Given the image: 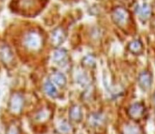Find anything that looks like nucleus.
Masks as SVG:
<instances>
[{
    "label": "nucleus",
    "mask_w": 155,
    "mask_h": 134,
    "mask_svg": "<svg viewBox=\"0 0 155 134\" xmlns=\"http://www.w3.org/2000/svg\"><path fill=\"white\" fill-rule=\"evenodd\" d=\"M45 90L48 96L51 97H55L57 96V90L53 83L50 81H48L47 83L45 84Z\"/></svg>",
    "instance_id": "obj_10"
},
{
    "label": "nucleus",
    "mask_w": 155,
    "mask_h": 134,
    "mask_svg": "<svg viewBox=\"0 0 155 134\" xmlns=\"http://www.w3.org/2000/svg\"><path fill=\"white\" fill-rule=\"evenodd\" d=\"M65 40V33L61 29H57L54 31L52 35V43L53 45L58 46Z\"/></svg>",
    "instance_id": "obj_6"
},
{
    "label": "nucleus",
    "mask_w": 155,
    "mask_h": 134,
    "mask_svg": "<svg viewBox=\"0 0 155 134\" xmlns=\"http://www.w3.org/2000/svg\"><path fill=\"white\" fill-rule=\"evenodd\" d=\"M0 58L5 65H10L14 59L11 49L5 43L0 44Z\"/></svg>",
    "instance_id": "obj_2"
},
{
    "label": "nucleus",
    "mask_w": 155,
    "mask_h": 134,
    "mask_svg": "<svg viewBox=\"0 0 155 134\" xmlns=\"http://www.w3.org/2000/svg\"><path fill=\"white\" fill-rule=\"evenodd\" d=\"M50 78L53 83H55L59 87H63L66 84V77L63 73L60 72H55L50 75Z\"/></svg>",
    "instance_id": "obj_7"
},
{
    "label": "nucleus",
    "mask_w": 155,
    "mask_h": 134,
    "mask_svg": "<svg viewBox=\"0 0 155 134\" xmlns=\"http://www.w3.org/2000/svg\"><path fill=\"white\" fill-rule=\"evenodd\" d=\"M7 134H19L17 128L15 126H11L7 132Z\"/></svg>",
    "instance_id": "obj_14"
},
{
    "label": "nucleus",
    "mask_w": 155,
    "mask_h": 134,
    "mask_svg": "<svg viewBox=\"0 0 155 134\" xmlns=\"http://www.w3.org/2000/svg\"><path fill=\"white\" fill-rule=\"evenodd\" d=\"M154 100H155V95H154Z\"/></svg>",
    "instance_id": "obj_15"
},
{
    "label": "nucleus",
    "mask_w": 155,
    "mask_h": 134,
    "mask_svg": "<svg viewBox=\"0 0 155 134\" xmlns=\"http://www.w3.org/2000/svg\"><path fill=\"white\" fill-rule=\"evenodd\" d=\"M113 17L116 23H117V24L120 25H122L127 22L128 15L124 9L121 8H118L114 11Z\"/></svg>",
    "instance_id": "obj_5"
},
{
    "label": "nucleus",
    "mask_w": 155,
    "mask_h": 134,
    "mask_svg": "<svg viewBox=\"0 0 155 134\" xmlns=\"http://www.w3.org/2000/svg\"><path fill=\"white\" fill-rule=\"evenodd\" d=\"M67 57V52L65 50H58L55 52L53 60L56 63L61 64L65 61Z\"/></svg>",
    "instance_id": "obj_8"
},
{
    "label": "nucleus",
    "mask_w": 155,
    "mask_h": 134,
    "mask_svg": "<svg viewBox=\"0 0 155 134\" xmlns=\"http://www.w3.org/2000/svg\"><path fill=\"white\" fill-rule=\"evenodd\" d=\"M23 98L20 95L15 93L12 95L9 100V109L14 113H18L23 107Z\"/></svg>",
    "instance_id": "obj_3"
},
{
    "label": "nucleus",
    "mask_w": 155,
    "mask_h": 134,
    "mask_svg": "<svg viewBox=\"0 0 155 134\" xmlns=\"http://www.w3.org/2000/svg\"><path fill=\"white\" fill-rule=\"evenodd\" d=\"M143 110H144L143 106L141 104L137 103L131 106V108H130V113L133 116L137 115V114L139 115V114H141V113L143 112Z\"/></svg>",
    "instance_id": "obj_12"
},
{
    "label": "nucleus",
    "mask_w": 155,
    "mask_h": 134,
    "mask_svg": "<svg viewBox=\"0 0 155 134\" xmlns=\"http://www.w3.org/2000/svg\"><path fill=\"white\" fill-rule=\"evenodd\" d=\"M138 81L139 85L144 90L150 88L152 83V75L149 72H143L139 75Z\"/></svg>",
    "instance_id": "obj_4"
},
{
    "label": "nucleus",
    "mask_w": 155,
    "mask_h": 134,
    "mask_svg": "<svg viewBox=\"0 0 155 134\" xmlns=\"http://www.w3.org/2000/svg\"><path fill=\"white\" fill-rule=\"evenodd\" d=\"M129 49L133 53L137 54L142 50V44L139 40H134L129 44Z\"/></svg>",
    "instance_id": "obj_9"
},
{
    "label": "nucleus",
    "mask_w": 155,
    "mask_h": 134,
    "mask_svg": "<svg viewBox=\"0 0 155 134\" xmlns=\"http://www.w3.org/2000/svg\"><path fill=\"white\" fill-rule=\"evenodd\" d=\"M137 12L142 18H147L150 15V9L147 5L139 6L137 9Z\"/></svg>",
    "instance_id": "obj_11"
},
{
    "label": "nucleus",
    "mask_w": 155,
    "mask_h": 134,
    "mask_svg": "<svg viewBox=\"0 0 155 134\" xmlns=\"http://www.w3.org/2000/svg\"><path fill=\"white\" fill-rule=\"evenodd\" d=\"M25 46L30 50H37L42 45V38L35 32H30L24 38Z\"/></svg>",
    "instance_id": "obj_1"
},
{
    "label": "nucleus",
    "mask_w": 155,
    "mask_h": 134,
    "mask_svg": "<svg viewBox=\"0 0 155 134\" xmlns=\"http://www.w3.org/2000/svg\"><path fill=\"white\" fill-rule=\"evenodd\" d=\"M71 116L74 120H78V118H80L81 116L80 108L77 106L73 107L72 109H71Z\"/></svg>",
    "instance_id": "obj_13"
}]
</instances>
